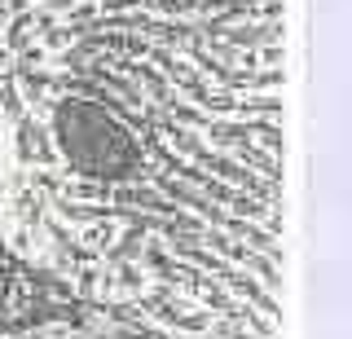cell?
I'll return each mask as SVG.
<instances>
[{
  "label": "cell",
  "mask_w": 352,
  "mask_h": 339,
  "mask_svg": "<svg viewBox=\"0 0 352 339\" xmlns=\"http://www.w3.org/2000/svg\"><path fill=\"white\" fill-rule=\"evenodd\" d=\"M286 0H0V238L154 339H278Z\"/></svg>",
  "instance_id": "6da1fadb"
}]
</instances>
